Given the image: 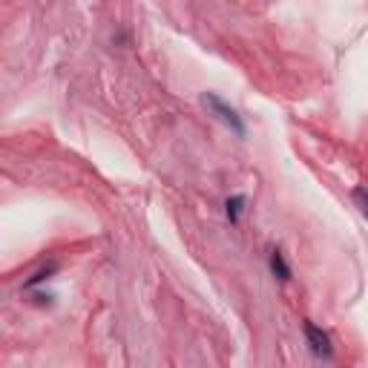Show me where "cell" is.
Returning <instances> with one entry per match:
<instances>
[{
  "label": "cell",
  "instance_id": "3957f363",
  "mask_svg": "<svg viewBox=\"0 0 368 368\" xmlns=\"http://www.w3.org/2000/svg\"><path fill=\"white\" fill-rule=\"evenodd\" d=\"M270 270H274L279 279H290V268L285 265V259H282L279 250H274V254H270Z\"/></svg>",
  "mask_w": 368,
  "mask_h": 368
},
{
  "label": "cell",
  "instance_id": "6da1fadb",
  "mask_svg": "<svg viewBox=\"0 0 368 368\" xmlns=\"http://www.w3.org/2000/svg\"><path fill=\"white\" fill-rule=\"evenodd\" d=\"M202 104L213 112V115H216V119L222 121V124H227L230 130H234V132H245V124H242V119H239V115H236V109L234 107H227L222 98H219V95H213V92H207V95H202Z\"/></svg>",
  "mask_w": 368,
  "mask_h": 368
},
{
  "label": "cell",
  "instance_id": "7a4b0ae2",
  "mask_svg": "<svg viewBox=\"0 0 368 368\" xmlns=\"http://www.w3.org/2000/svg\"><path fill=\"white\" fill-rule=\"evenodd\" d=\"M305 337H308V342H311V351H314V354H319V357H331V340H328L325 331H319L317 325L308 322V325H305Z\"/></svg>",
  "mask_w": 368,
  "mask_h": 368
},
{
  "label": "cell",
  "instance_id": "5b68a950",
  "mask_svg": "<svg viewBox=\"0 0 368 368\" xmlns=\"http://www.w3.org/2000/svg\"><path fill=\"white\" fill-rule=\"evenodd\" d=\"M354 202L360 204V210H362V216L368 219V190H365V187H357V190H354Z\"/></svg>",
  "mask_w": 368,
  "mask_h": 368
},
{
  "label": "cell",
  "instance_id": "277c9868",
  "mask_svg": "<svg viewBox=\"0 0 368 368\" xmlns=\"http://www.w3.org/2000/svg\"><path fill=\"white\" fill-rule=\"evenodd\" d=\"M242 204H245V199H242V196L227 199V216H230V222H236V219H239V210H242Z\"/></svg>",
  "mask_w": 368,
  "mask_h": 368
}]
</instances>
